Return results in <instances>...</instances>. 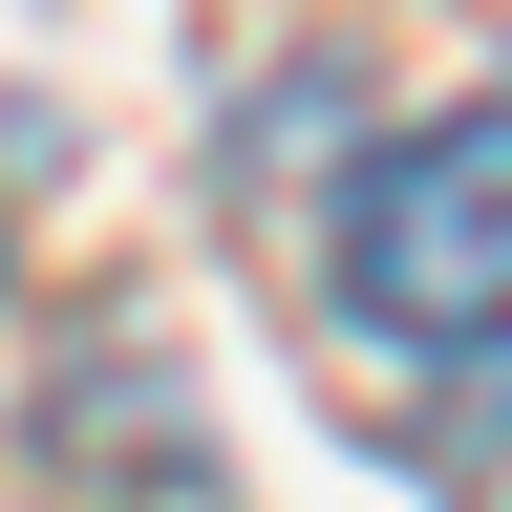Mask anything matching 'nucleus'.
Listing matches in <instances>:
<instances>
[{"label": "nucleus", "instance_id": "obj_1", "mask_svg": "<svg viewBox=\"0 0 512 512\" xmlns=\"http://www.w3.org/2000/svg\"><path fill=\"white\" fill-rule=\"evenodd\" d=\"M320 278H342V320H363L384 363H427V384L512 363V64H491L470 107L384 128V150L342 171V214H320Z\"/></svg>", "mask_w": 512, "mask_h": 512}]
</instances>
